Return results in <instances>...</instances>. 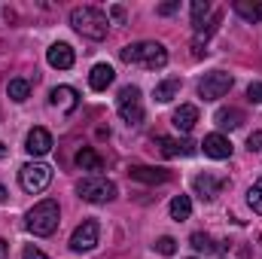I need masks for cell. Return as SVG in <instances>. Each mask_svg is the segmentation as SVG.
Returning a JSON list of instances; mask_svg holds the SVG:
<instances>
[{"label":"cell","mask_w":262,"mask_h":259,"mask_svg":"<svg viewBox=\"0 0 262 259\" xmlns=\"http://www.w3.org/2000/svg\"><path fill=\"white\" fill-rule=\"evenodd\" d=\"M119 55H122V61L140 64V67H146V70H159V67L168 64V49H165L162 43H152V40L131 43V46H125Z\"/></svg>","instance_id":"obj_1"},{"label":"cell","mask_w":262,"mask_h":259,"mask_svg":"<svg viewBox=\"0 0 262 259\" xmlns=\"http://www.w3.org/2000/svg\"><path fill=\"white\" fill-rule=\"evenodd\" d=\"M70 25H73L82 37H89V40H104L107 31H110L107 15H104L101 9H95V6H76V9L70 12Z\"/></svg>","instance_id":"obj_2"},{"label":"cell","mask_w":262,"mask_h":259,"mask_svg":"<svg viewBox=\"0 0 262 259\" xmlns=\"http://www.w3.org/2000/svg\"><path fill=\"white\" fill-rule=\"evenodd\" d=\"M58 201H52V198H46V201H40V204H34L31 210H28V229L34 232V235H40V238H49L55 229H58Z\"/></svg>","instance_id":"obj_3"},{"label":"cell","mask_w":262,"mask_h":259,"mask_svg":"<svg viewBox=\"0 0 262 259\" xmlns=\"http://www.w3.org/2000/svg\"><path fill=\"white\" fill-rule=\"evenodd\" d=\"M76 192L82 201H92V204H104L110 198H116V183L107 180V177H85L76 183Z\"/></svg>","instance_id":"obj_4"},{"label":"cell","mask_w":262,"mask_h":259,"mask_svg":"<svg viewBox=\"0 0 262 259\" xmlns=\"http://www.w3.org/2000/svg\"><path fill=\"white\" fill-rule=\"evenodd\" d=\"M18 183H21L25 192H43L52 183V168L43 165V162H28L18 171Z\"/></svg>","instance_id":"obj_5"},{"label":"cell","mask_w":262,"mask_h":259,"mask_svg":"<svg viewBox=\"0 0 262 259\" xmlns=\"http://www.w3.org/2000/svg\"><path fill=\"white\" fill-rule=\"evenodd\" d=\"M116 110L128 125H140L143 122V104H140V89L137 85H125L116 98Z\"/></svg>","instance_id":"obj_6"},{"label":"cell","mask_w":262,"mask_h":259,"mask_svg":"<svg viewBox=\"0 0 262 259\" xmlns=\"http://www.w3.org/2000/svg\"><path fill=\"white\" fill-rule=\"evenodd\" d=\"M98 235H101L98 220H82V223L73 229V235H70V250H73V253H89V250H95V247H98Z\"/></svg>","instance_id":"obj_7"},{"label":"cell","mask_w":262,"mask_h":259,"mask_svg":"<svg viewBox=\"0 0 262 259\" xmlns=\"http://www.w3.org/2000/svg\"><path fill=\"white\" fill-rule=\"evenodd\" d=\"M232 76L226 73V70H213V73H207L201 82H198V98H204V101H220L229 89H232Z\"/></svg>","instance_id":"obj_8"},{"label":"cell","mask_w":262,"mask_h":259,"mask_svg":"<svg viewBox=\"0 0 262 259\" xmlns=\"http://www.w3.org/2000/svg\"><path fill=\"white\" fill-rule=\"evenodd\" d=\"M49 104L58 107L61 113H73V110L79 107V95H76V89H70V85H55L52 95H49Z\"/></svg>","instance_id":"obj_9"},{"label":"cell","mask_w":262,"mask_h":259,"mask_svg":"<svg viewBox=\"0 0 262 259\" xmlns=\"http://www.w3.org/2000/svg\"><path fill=\"white\" fill-rule=\"evenodd\" d=\"M25 149L31 156H46L52 149V134L46 128H31L28 131V140H25Z\"/></svg>","instance_id":"obj_10"},{"label":"cell","mask_w":262,"mask_h":259,"mask_svg":"<svg viewBox=\"0 0 262 259\" xmlns=\"http://www.w3.org/2000/svg\"><path fill=\"white\" fill-rule=\"evenodd\" d=\"M156 143H159L162 156H168V159H177V156H192V153H195V143H189V140H174V137H156Z\"/></svg>","instance_id":"obj_11"},{"label":"cell","mask_w":262,"mask_h":259,"mask_svg":"<svg viewBox=\"0 0 262 259\" xmlns=\"http://www.w3.org/2000/svg\"><path fill=\"white\" fill-rule=\"evenodd\" d=\"M201 146H204V156H210V159H229L232 156V143L223 134H207Z\"/></svg>","instance_id":"obj_12"},{"label":"cell","mask_w":262,"mask_h":259,"mask_svg":"<svg viewBox=\"0 0 262 259\" xmlns=\"http://www.w3.org/2000/svg\"><path fill=\"white\" fill-rule=\"evenodd\" d=\"M128 177L131 180H140V183H165V180H171V174L165 168H146V165L128 168Z\"/></svg>","instance_id":"obj_13"},{"label":"cell","mask_w":262,"mask_h":259,"mask_svg":"<svg viewBox=\"0 0 262 259\" xmlns=\"http://www.w3.org/2000/svg\"><path fill=\"white\" fill-rule=\"evenodd\" d=\"M198 122V107H192V104H180L177 110H174V128L183 131V134H189V131L195 128Z\"/></svg>","instance_id":"obj_14"},{"label":"cell","mask_w":262,"mask_h":259,"mask_svg":"<svg viewBox=\"0 0 262 259\" xmlns=\"http://www.w3.org/2000/svg\"><path fill=\"white\" fill-rule=\"evenodd\" d=\"M192 186H195V192L204 198V201H210V198H216L220 189H223V180L220 177H213V174H198L195 180H192Z\"/></svg>","instance_id":"obj_15"},{"label":"cell","mask_w":262,"mask_h":259,"mask_svg":"<svg viewBox=\"0 0 262 259\" xmlns=\"http://www.w3.org/2000/svg\"><path fill=\"white\" fill-rule=\"evenodd\" d=\"M46 58H49V64L58 67V70H67V67H73V49L67 46V43H55V46H49V52H46Z\"/></svg>","instance_id":"obj_16"},{"label":"cell","mask_w":262,"mask_h":259,"mask_svg":"<svg viewBox=\"0 0 262 259\" xmlns=\"http://www.w3.org/2000/svg\"><path fill=\"white\" fill-rule=\"evenodd\" d=\"M113 79H116V70H113L110 64H95L92 73H89V85H92L95 92H104Z\"/></svg>","instance_id":"obj_17"},{"label":"cell","mask_w":262,"mask_h":259,"mask_svg":"<svg viewBox=\"0 0 262 259\" xmlns=\"http://www.w3.org/2000/svg\"><path fill=\"white\" fill-rule=\"evenodd\" d=\"M180 95V79L177 76H171V79H162L156 89H152V98L159 101V104H168V101H174Z\"/></svg>","instance_id":"obj_18"},{"label":"cell","mask_w":262,"mask_h":259,"mask_svg":"<svg viewBox=\"0 0 262 259\" xmlns=\"http://www.w3.org/2000/svg\"><path fill=\"white\" fill-rule=\"evenodd\" d=\"M76 165H79L82 171H92L95 177H98V171H104V162H101V156H98L92 146H82V149L76 153Z\"/></svg>","instance_id":"obj_19"},{"label":"cell","mask_w":262,"mask_h":259,"mask_svg":"<svg viewBox=\"0 0 262 259\" xmlns=\"http://www.w3.org/2000/svg\"><path fill=\"white\" fill-rule=\"evenodd\" d=\"M235 12L244 18V21H250V25H256L262 21V3H250V0H235Z\"/></svg>","instance_id":"obj_20"},{"label":"cell","mask_w":262,"mask_h":259,"mask_svg":"<svg viewBox=\"0 0 262 259\" xmlns=\"http://www.w3.org/2000/svg\"><path fill=\"white\" fill-rule=\"evenodd\" d=\"M213 119H216V125H220V128L235 131L238 125H241V122H244V113H241V110H232V107H229V110H216V116H213Z\"/></svg>","instance_id":"obj_21"},{"label":"cell","mask_w":262,"mask_h":259,"mask_svg":"<svg viewBox=\"0 0 262 259\" xmlns=\"http://www.w3.org/2000/svg\"><path fill=\"white\" fill-rule=\"evenodd\" d=\"M171 217H174L177 223H183V220L192 217V201H189V195H177V198L171 201Z\"/></svg>","instance_id":"obj_22"},{"label":"cell","mask_w":262,"mask_h":259,"mask_svg":"<svg viewBox=\"0 0 262 259\" xmlns=\"http://www.w3.org/2000/svg\"><path fill=\"white\" fill-rule=\"evenodd\" d=\"M189 241H192V247H195V250H204V253H216V250H223V247H226V244H216V241H213L210 235H204V232H195Z\"/></svg>","instance_id":"obj_23"},{"label":"cell","mask_w":262,"mask_h":259,"mask_svg":"<svg viewBox=\"0 0 262 259\" xmlns=\"http://www.w3.org/2000/svg\"><path fill=\"white\" fill-rule=\"evenodd\" d=\"M6 92H9V98H12V101H18V104H21V101L31 95V85H28V79H9Z\"/></svg>","instance_id":"obj_24"},{"label":"cell","mask_w":262,"mask_h":259,"mask_svg":"<svg viewBox=\"0 0 262 259\" xmlns=\"http://www.w3.org/2000/svg\"><path fill=\"white\" fill-rule=\"evenodd\" d=\"M210 12V3L207 0H195L192 3V25H195V31H201L204 28V15Z\"/></svg>","instance_id":"obj_25"},{"label":"cell","mask_w":262,"mask_h":259,"mask_svg":"<svg viewBox=\"0 0 262 259\" xmlns=\"http://www.w3.org/2000/svg\"><path fill=\"white\" fill-rule=\"evenodd\" d=\"M156 250H159L162 256H174V253H177V241L165 235V238H159V241H156Z\"/></svg>","instance_id":"obj_26"},{"label":"cell","mask_w":262,"mask_h":259,"mask_svg":"<svg viewBox=\"0 0 262 259\" xmlns=\"http://www.w3.org/2000/svg\"><path fill=\"white\" fill-rule=\"evenodd\" d=\"M247 204L253 207V213H259L262 217V186H250V192H247Z\"/></svg>","instance_id":"obj_27"},{"label":"cell","mask_w":262,"mask_h":259,"mask_svg":"<svg viewBox=\"0 0 262 259\" xmlns=\"http://www.w3.org/2000/svg\"><path fill=\"white\" fill-rule=\"evenodd\" d=\"M177 9H180V0H168V3H162L156 12H159V15H174Z\"/></svg>","instance_id":"obj_28"},{"label":"cell","mask_w":262,"mask_h":259,"mask_svg":"<svg viewBox=\"0 0 262 259\" xmlns=\"http://www.w3.org/2000/svg\"><path fill=\"white\" fill-rule=\"evenodd\" d=\"M247 146H250V153H262V131H253L247 137Z\"/></svg>","instance_id":"obj_29"},{"label":"cell","mask_w":262,"mask_h":259,"mask_svg":"<svg viewBox=\"0 0 262 259\" xmlns=\"http://www.w3.org/2000/svg\"><path fill=\"white\" fill-rule=\"evenodd\" d=\"M247 98H250L253 104H262V82H250V89H247Z\"/></svg>","instance_id":"obj_30"},{"label":"cell","mask_w":262,"mask_h":259,"mask_svg":"<svg viewBox=\"0 0 262 259\" xmlns=\"http://www.w3.org/2000/svg\"><path fill=\"white\" fill-rule=\"evenodd\" d=\"M21 259H49L43 250H37V247H25V253H21Z\"/></svg>","instance_id":"obj_31"},{"label":"cell","mask_w":262,"mask_h":259,"mask_svg":"<svg viewBox=\"0 0 262 259\" xmlns=\"http://www.w3.org/2000/svg\"><path fill=\"white\" fill-rule=\"evenodd\" d=\"M110 15H113V18H122V15H125V9H122V6H113V9H110Z\"/></svg>","instance_id":"obj_32"},{"label":"cell","mask_w":262,"mask_h":259,"mask_svg":"<svg viewBox=\"0 0 262 259\" xmlns=\"http://www.w3.org/2000/svg\"><path fill=\"white\" fill-rule=\"evenodd\" d=\"M6 250H9V244H6V241L0 238V259H6Z\"/></svg>","instance_id":"obj_33"},{"label":"cell","mask_w":262,"mask_h":259,"mask_svg":"<svg viewBox=\"0 0 262 259\" xmlns=\"http://www.w3.org/2000/svg\"><path fill=\"white\" fill-rule=\"evenodd\" d=\"M6 198H9V195H6V189H3V186H0V201H6Z\"/></svg>","instance_id":"obj_34"},{"label":"cell","mask_w":262,"mask_h":259,"mask_svg":"<svg viewBox=\"0 0 262 259\" xmlns=\"http://www.w3.org/2000/svg\"><path fill=\"white\" fill-rule=\"evenodd\" d=\"M3 156H6V146H3V143H0V159H3Z\"/></svg>","instance_id":"obj_35"}]
</instances>
